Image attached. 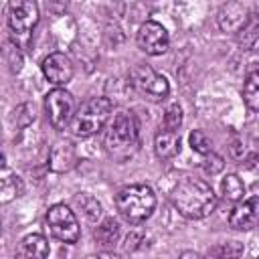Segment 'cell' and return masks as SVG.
Instances as JSON below:
<instances>
[{
    "label": "cell",
    "instance_id": "obj_1",
    "mask_svg": "<svg viewBox=\"0 0 259 259\" xmlns=\"http://www.w3.org/2000/svg\"><path fill=\"white\" fill-rule=\"evenodd\" d=\"M172 204L178 212L186 219H204L217 206V194L212 192L210 184L198 178H182L170 192Z\"/></svg>",
    "mask_w": 259,
    "mask_h": 259
},
{
    "label": "cell",
    "instance_id": "obj_2",
    "mask_svg": "<svg viewBox=\"0 0 259 259\" xmlns=\"http://www.w3.org/2000/svg\"><path fill=\"white\" fill-rule=\"evenodd\" d=\"M138 119L132 111H117L113 119L107 123L103 146L109 156L117 160H127L140 144V132H138Z\"/></svg>",
    "mask_w": 259,
    "mask_h": 259
},
{
    "label": "cell",
    "instance_id": "obj_3",
    "mask_svg": "<svg viewBox=\"0 0 259 259\" xmlns=\"http://www.w3.org/2000/svg\"><path fill=\"white\" fill-rule=\"evenodd\" d=\"M115 208L127 223H144L156 208V194L148 184H130L117 192Z\"/></svg>",
    "mask_w": 259,
    "mask_h": 259
},
{
    "label": "cell",
    "instance_id": "obj_4",
    "mask_svg": "<svg viewBox=\"0 0 259 259\" xmlns=\"http://www.w3.org/2000/svg\"><path fill=\"white\" fill-rule=\"evenodd\" d=\"M111 113V101L107 97H93L85 101L73 115L71 130L79 138H87L97 134L109 119Z\"/></svg>",
    "mask_w": 259,
    "mask_h": 259
},
{
    "label": "cell",
    "instance_id": "obj_5",
    "mask_svg": "<svg viewBox=\"0 0 259 259\" xmlns=\"http://www.w3.org/2000/svg\"><path fill=\"white\" fill-rule=\"evenodd\" d=\"M38 22V6L34 0H8V26L12 30L14 45L28 47L30 32Z\"/></svg>",
    "mask_w": 259,
    "mask_h": 259
},
{
    "label": "cell",
    "instance_id": "obj_6",
    "mask_svg": "<svg viewBox=\"0 0 259 259\" xmlns=\"http://www.w3.org/2000/svg\"><path fill=\"white\" fill-rule=\"evenodd\" d=\"M45 107H47L49 121H51V125L55 130H65L73 121V115H75V99L63 87H55L53 91L47 93Z\"/></svg>",
    "mask_w": 259,
    "mask_h": 259
},
{
    "label": "cell",
    "instance_id": "obj_7",
    "mask_svg": "<svg viewBox=\"0 0 259 259\" xmlns=\"http://www.w3.org/2000/svg\"><path fill=\"white\" fill-rule=\"evenodd\" d=\"M47 223L55 239L63 243H77L81 231L75 212L65 204H53L47 212Z\"/></svg>",
    "mask_w": 259,
    "mask_h": 259
},
{
    "label": "cell",
    "instance_id": "obj_8",
    "mask_svg": "<svg viewBox=\"0 0 259 259\" xmlns=\"http://www.w3.org/2000/svg\"><path fill=\"white\" fill-rule=\"evenodd\" d=\"M132 85L140 95H144L148 99H154V101L164 99L170 91L168 79L164 75L156 73L150 67H136L132 71Z\"/></svg>",
    "mask_w": 259,
    "mask_h": 259
},
{
    "label": "cell",
    "instance_id": "obj_9",
    "mask_svg": "<svg viewBox=\"0 0 259 259\" xmlns=\"http://www.w3.org/2000/svg\"><path fill=\"white\" fill-rule=\"evenodd\" d=\"M168 45H170V36H168L166 28L160 22L148 20V22H144L140 26V30H138V47L146 55H152V57L164 55L168 51Z\"/></svg>",
    "mask_w": 259,
    "mask_h": 259
},
{
    "label": "cell",
    "instance_id": "obj_10",
    "mask_svg": "<svg viewBox=\"0 0 259 259\" xmlns=\"http://www.w3.org/2000/svg\"><path fill=\"white\" fill-rule=\"evenodd\" d=\"M40 69H42V75L47 77V81L57 87L67 85L73 77V63L65 53H51L49 57H45Z\"/></svg>",
    "mask_w": 259,
    "mask_h": 259
},
{
    "label": "cell",
    "instance_id": "obj_11",
    "mask_svg": "<svg viewBox=\"0 0 259 259\" xmlns=\"http://www.w3.org/2000/svg\"><path fill=\"white\" fill-rule=\"evenodd\" d=\"M229 225L235 231H251L259 227V196H251L237 204L229 214Z\"/></svg>",
    "mask_w": 259,
    "mask_h": 259
},
{
    "label": "cell",
    "instance_id": "obj_12",
    "mask_svg": "<svg viewBox=\"0 0 259 259\" xmlns=\"http://www.w3.org/2000/svg\"><path fill=\"white\" fill-rule=\"evenodd\" d=\"M249 14H251V12H249L241 2L231 0V2L223 4V6H221V10H219V16H217L219 28H221L223 32L237 34V32L243 28V24L247 22Z\"/></svg>",
    "mask_w": 259,
    "mask_h": 259
},
{
    "label": "cell",
    "instance_id": "obj_13",
    "mask_svg": "<svg viewBox=\"0 0 259 259\" xmlns=\"http://www.w3.org/2000/svg\"><path fill=\"white\" fill-rule=\"evenodd\" d=\"M75 162H77V154H75L73 144H69V142H57L51 148V156H49L51 170H55V172H67V170H71L75 166Z\"/></svg>",
    "mask_w": 259,
    "mask_h": 259
},
{
    "label": "cell",
    "instance_id": "obj_14",
    "mask_svg": "<svg viewBox=\"0 0 259 259\" xmlns=\"http://www.w3.org/2000/svg\"><path fill=\"white\" fill-rule=\"evenodd\" d=\"M49 241L42 237V235H38V233H32V235H26L22 241H20V245H18V257H22V259H42V257H47L49 255Z\"/></svg>",
    "mask_w": 259,
    "mask_h": 259
},
{
    "label": "cell",
    "instance_id": "obj_15",
    "mask_svg": "<svg viewBox=\"0 0 259 259\" xmlns=\"http://www.w3.org/2000/svg\"><path fill=\"white\" fill-rule=\"evenodd\" d=\"M154 150L158 158H172L180 152V136L174 130H160L154 138Z\"/></svg>",
    "mask_w": 259,
    "mask_h": 259
},
{
    "label": "cell",
    "instance_id": "obj_16",
    "mask_svg": "<svg viewBox=\"0 0 259 259\" xmlns=\"http://www.w3.org/2000/svg\"><path fill=\"white\" fill-rule=\"evenodd\" d=\"M0 200L2 202H10L12 198H16V196H20L22 194V182H20V178L16 176V174H12L8 168H6V164L2 166V180H0Z\"/></svg>",
    "mask_w": 259,
    "mask_h": 259
},
{
    "label": "cell",
    "instance_id": "obj_17",
    "mask_svg": "<svg viewBox=\"0 0 259 259\" xmlns=\"http://www.w3.org/2000/svg\"><path fill=\"white\" fill-rule=\"evenodd\" d=\"M237 40H239V47L243 51H249L257 40H259V14L251 12L247 22L243 24V28L237 32Z\"/></svg>",
    "mask_w": 259,
    "mask_h": 259
},
{
    "label": "cell",
    "instance_id": "obj_18",
    "mask_svg": "<svg viewBox=\"0 0 259 259\" xmlns=\"http://www.w3.org/2000/svg\"><path fill=\"white\" fill-rule=\"evenodd\" d=\"M221 192L225 196V200L229 202H239L245 194V184L237 174H227L221 182Z\"/></svg>",
    "mask_w": 259,
    "mask_h": 259
},
{
    "label": "cell",
    "instance_id": "obj_19",
    "mask_svg": "<svg viewBox=\"0 0 259 259\" xmlns=\"http://www.w3.org/2000/svg\"><path fill=\"white\" fill-rule=\"evenodd\" d=\"M243 99L247 103V107L259 111V69H253L243 85Z\"/></svg>",
    "mask_w": 259,
    "mask_h": 259
},
{
    "label": "cell",
    "instance_id": "obj_20",
    "mask_svg": "<svg viewBox=\"0 0 259 259\" xmlns=\"http://www.w3.org/2000/svg\"><path fill=\"white\" fill-rule=\"evenodd\" d=\"M93 237H95V241L99 243V245H113L115 241H117V237H119V223L115 221V219H105L97 229H95V233H93Z\"/></svg>",
    "mask_w": 259,
    "mask_h": 259
},
{
    "label": "cell",
    "instance_id": "obj_21",
    "mask_svg": "<svg viewBox=\"0 0 259 259\" xmlns=\"http://www.w3.org/2000/svg\"><path fill=\"white\" fill-rule=\"evenodd\" d=\"M162 125H164L166 130H174V132L180 130V125H182V109H180L178 103H172V105L166 109Z\"/></svg>",
    "mask_w": 259,
    "mask_h": 259
},
{
    "label": "cell",
    "instance_id": "obj_22",
    "mask_svg": "<svg viewBox=\"0 0 259 259\" xmlns=\"http://www.w3.org/2000/svg\"><path fill=\"white\" fill-rule=\"evenodd\" d=\"M188 142H190V148H192L196 154H202V156H204V154H208V152H210V142H208L206 134H204V132H200V130L190 132Z\"/></svg>",
    "mask_w": 259,
    "mask_h": 259
},
{
    "label": "cell",
    "instance_id": "obj_23",
    "mask_svg": "<svg viewBox=\"0 0 259 259\" xmlns=\"http://www.w3.org/2000/svg\"><path fill=\"white\" fill-rule=\"evenodd\" d=\"M223 166H225V160H223V156L214 154L212 150H210L208 154H204V162H202V168H204V172H206V174H219V172L223 170Z\"/></svg>",
    "mask_w": 259,
    "mask_h": 259
},
{
    "label": "cell",
    "instance_id": "obj_24",
    "mask_svg": "<svg viewBox=\"0 0 259 259\" xmlns=\"http://www.w3.org/2000/svg\"><path fill=\"white\" fill-rule=\"evenodd\" d=\"M79 202L83 204V208H85V212H87V217H89V219H97V217H99V212H101V206H99V202H97L95 198H91V196H85L83 200L79 198Z\"/></svg>",
    "mask_w": 259,
    "mask_h": 259
},
{
    "label": "cell",
    "instance_id": "obj_25",
    "mask_svg": "<svg viewBox=\"0 0 259 259\" xmlns=\"http://www.w3.org/2000/svg\"><path fill=\"white\" fill-rule=\"evenodd\" d=\"M210 253L212 255H241L243 253V245H239V243H225L223 247H219V249H214Z\"/></svg>",
    "mask_w": 259,
    "mask_h": 259
}]
</instances>
